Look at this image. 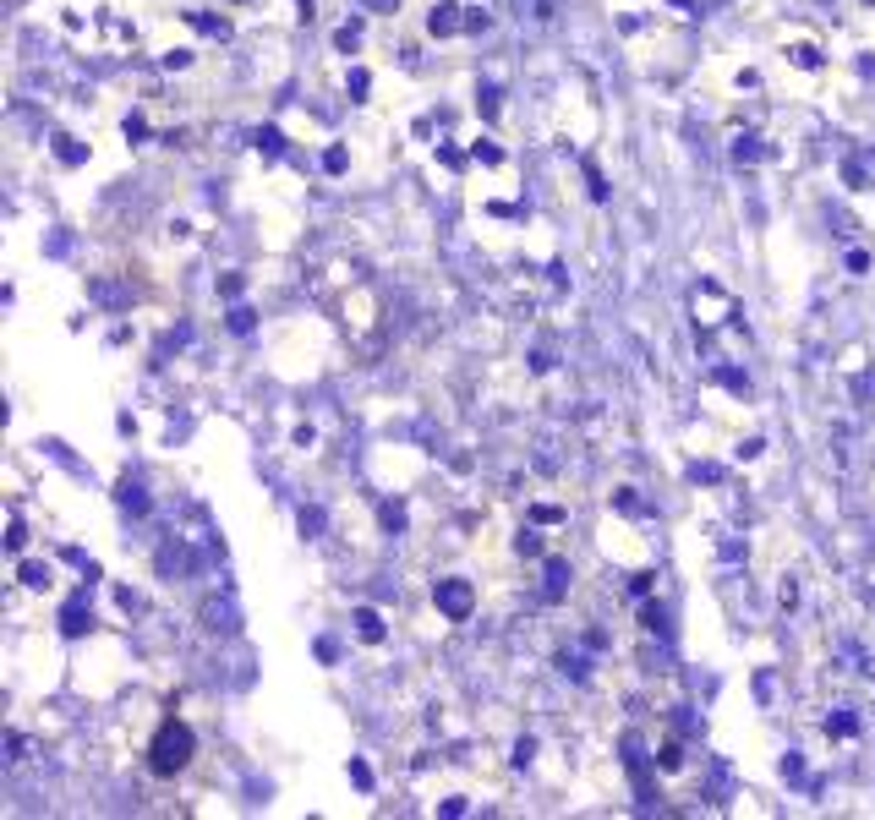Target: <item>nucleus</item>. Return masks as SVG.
<instances>
[{
	"mask_svg": "<svg viewBox=\"0 0 875 820\" xmlns=\"http://www.w3.org/2000/svg\"><path fill=\"white\" fill-rule=\"evenodd\" d=\"M640 618H646V629H657V635H668V613H662V607H646V613H640Z\"/></svg>",
	"mask_w": 875,
	"mask_h": 820,
	"instance_id": "obj_15",
	"label": "nucleus"
},
{
	"mask_svg": "<svg viewBox=\"0 0 875 820\" xmlns=\"http://www.w3.org/2000/svg\"><path fill=\"white\" fill-rule=\"evenodd\" d=\"M192 22H197L203 33H214V39H230V22H225V17H203V11H192Z\"/></svg>",
	"mask_w": 875,
	"mask_h": 820,
	"instance_id": "obj_9",
	"label": "nucleus"
},
{
	"mask_svg": "<svg viewBox=\"0 0 875 820\" xmlns=\"http://www.w3.org/2000/svg\"><path fill=\"white\" fill-rule=\"evenodd\" d=\"M121 503H126V509H132V514H143V509H148L143 487H121Z\"/></svg>",
	"mask_w": 875,
	"mask_h": 820,
	"instance_id": "obj_14",
	"label": "nucleus"
},
{
	"mask_svg": "<svg viewBox=\"0 0 875 820\" xmlns=\"http://www.w3.org/2000/svg\"><path fill=\"white\" fill-rule=\"evenodd\" d=\"M433 602H438V613L449 618V624H465V618H471V607H476V596H471V585H465V580H438L433 585Z\"/></svg>",
	"mask_w": 875,
	"mask_h": 820,
	"instance_id": "obj_2",
	"label": "nucleus"
},
{
	"mask_svg": "<svg viewBox=\"0 0 875 820\" xmlns=\"http://www.w3.org/2000/svg\"><path fill=\"white\" fill-rule=\"evenodd\" d=\"M761 154H766V148H761V137H739V143H733V159H739V164H755Z\"/></svg>",
	"mask_w": 875,
	"mask_h": 820,
	"instance_id": "obj_8",
	"label": "nucleus"
},
{
	"mask_svg": "<svg viewBox=\"0 0 875 820\" xmlns=\"http://www.w3.org/2000/svg\"><path fill=\"white\" fill-rule=\"evenodd\" d=\"M515 547H520L525 558H536V553H542V536H536V531H520V542H515Z\"/></svg>",
	"mask_w": 875,
	"mask_h": 820,
	"instance_id": "obj_17",
	"label": "nucleus"
},
{
	"mask_svg": "<svg viewBox=\"0 0 875 820\" xmlns=\"http://www.w3.org/2000/svg\"><path fill=\"white\" fill-rule=\"evenodd\" d=\"M165 66H170V72H181V66H192V50H170V55H165Z\"/></svg>",
	"mask_w": 875,
	"mask_h": 820,
	"instance_id": "obj_20",
	"label": "nucleus"
},
{
	"mask_svg": "<svg viewBox=\"0 0 875 820\" xmlns=\"http://www.w3.org/2000/svg\"><path fill=\"white\" fill-rule=\"evenodd\" d=\"M55 154H61L66 164H83V159H88V154H83V148H77V143H72V137H55Z\"/></svg>",
	"mask_w": 875,
	"mask_h": 820,
	"instance_id": "obj_11",
	"label": "nucleus"
},
{
	"mask_svg": "<svg viewBox=\"0 0 875 820\" xmlns=\"http://www.w3.org/2000/svg\"><path fill=\"white\" fill-rule=\"evenodd\" d=\"M350 624H356V635H361V640H383V618H378V607H356V618H350Z\"/></svg>",
	"mask_w": 875,
	"mask_h": 820,
	"instance_id": "obj_5",
	"label": "nucleus"
},
{
	"mask_svg": "<svg viewBox=\"0 0 875 820\" xmlns=\"http://www.w3.org/2000/svg\"><path fill=\"white\" fill-rule=\"evenodd\" d=\"M323 170L340 175V170H345V148H329V154H323Z\"/></svg>",
	"mask_w": 875,
	"mask_h": 820,
	"instance_id": "obj_19",
	"label": "nucleus"
},
{
	"mask_svg": "<svg viewBox=\"0 0 875 820\" xmlns=\"http://www.w3.org/2000/svg\"><path fill=\"white\" fill-rule=\"evenodd\" d=\"M826 733L854 738V733H859V717H854V711H832V717H826Z\"/></svg>",
	"mask_w": 875,
	"mask_h": 820,
	"instance_id": "obj_7",
	"label": "nucleus"
},
{
	"mask_svg": "<svg viewBox=\"0 0 875 820\" xmlns=\"http://www.w3.org/2000/svg\"><path fill=\"white\" fill-rule=\"evenodd\" d=\"M230 328H236V334H247V328H252V312L236 307V312H230Z\"/></svg>",
	"mask_w": 875,
	"mask_h": 820,
	"instance_id": "obj_21",
	"label": "nucleus"
},
{
	"mask_svg": "<svg viewBox=\"0 0 875 820\" xmlns=\"http://www.w3.org/2000/svg\"><path fill=\"white\" fill-rule=\"evenodd\" d=\"M334 44H340V50H356L361 44V22H345V28L334 33Z\"/></svg>",
	"mask_w": 875,
	"mask_h": 820,
	"instance_id": "obj_12",
	"label": "nucleus"
},
{
	"mask_svg": "<svg viewBox=\"0 0 875 820\" xmlns=\"http://www.w3.org/2000/svg\"><path fill=\"white\" fill-rule=\"evenodd\" d=\"M383 525H389V531H405V509H400V503H383Z\"/></svg>",
	"mask_w": 875,
	"mask_h": 820,
	"instance_id": "obj_13",
	"label": "nucleus"
},
{
	"mask_svg": "<svg viewBox=\"0 0 875 820\" xmlns=\"http://www.w3.org/2000/svg\"><path fill=\"white\" fill-rule=\"evenodd\" d=\"M564 591H569V564H564V558H547V585H542V596H547V602H558Z\"/></svg>",
	"mask_w": 875,
	"mask_h": 820,
	"instance_id": "obj_4",
	"label": "nucleus"
},
{
	"mask_svg": "<svg viewBox=\"0 0 875 820\" xmlns=\"http://www.w3.org/2000/svg\"><path fill=\"white\" fill-rule=\"evenodd\" d=\"M476 159H487V164H504V154H498L493 143H476Z\"/></svg>",
	"mask_w": 875,
	"mask_h": 820,
	"instance_id": "obj_22",
	"label": "nucleus"
},
{
	"mask_svg": "<svg viewBox=\"0 0 875 820\" xmlns=\"http://www.w3.org/2000/svg\"><path fill=\"white\" fill-rule=\"evenodd\" d=\"M88 624H93V613H88V596H77V602H66V607H61V635H72V640H77V635H83Z\"/></svg>",
	"mask_w": 875,
	"mask_h": 820,
	"instance_id": "obj_3",
	"label": "nucleus"
},
{
	"mask_svg": "<svg viewBox=\"0 0 875 820\" xmlns=\"http://www.w3.org/2000/svg\"><path fill=\"white\" fill-rule=\"evenodd\" d=\"M427 28H433L438 39H443V33H454V28H460V6H449V0H443V6H433V17H427Z\"/></svg>",
	"mask_w": 875,
	"mask_h": 820,
	"instance_id": "obj_6",
	"label": "nucleus"
},
{
	"mask_svg": "<svg viewBox=\"0 0 875 820\" xmlns=\"http://www.w3.org/2000/svg\"><path fill=\"white\" fill-rule=\"evenodd\" d=\"M192 749H197L192 728H181V722H165V728H159V738L148 744V766H154L159 777H175V771L192 760Z\"/></svg>",
	"mask_w": 875,
	"mask_h": 820,
	"instance_id": "obj_1",
	"label": "nucleus"
},
{
	"mask_svg": "<svg viewBox=\"0 0 875 820\" xmlns=\"http://www.w3.org/2000/svg\"><path fill=\"white\" fill-rule=\"evenodd\" d=\"M793 61H799V66H804V72H815V66H821V55H815V50H810V44H799V50H793Z\"/></svg>",
	"mask_w": 875,
	"mask_h": 820,
	"instance_id": "obj_18",
	"label": "nucleus"
},
{
	"mask_svg": "<svg viewBox=\"0 0 875 820\" xmlns=\"http://www.w3.org/2000/svg\"><path fill=\"white\" fill-rule=\"evenodd\" d=\"M258 148H263V154H279V148H285V137H279L274 126H268V132H258Z\"/></svg>",
	"mask_w": 875,
	"mask_h": 820,
	"instance_id": "obj_16",
	"label": "nucleus"
},
{
	"mask_svg": "<svg viewBox=\"0 0 875 820\" xmlns=\"http://www.w3.org/2000/svg\"><path fill=\"white\" fill-rule=\"evenodd\" d=\"M22 585H28V591H44V585H50V569L44 564H22Z\"/></svg>",
	"mask_w": 875,
	"mask_h": 820,
	"instance_id": "obj_10",
	"label": "nucleus"
}]
</instances>
